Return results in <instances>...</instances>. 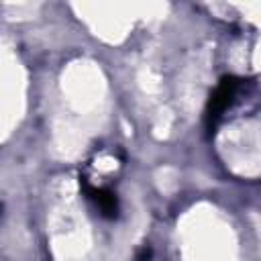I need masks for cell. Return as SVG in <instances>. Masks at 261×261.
I'll list each match as a JSON object with an SVG mask.
<instances>
[{
	"label": "cell",
	"instance_id": "cell-1",
	"mask_svg": "<svg viewBox=\"0 0 261 261\" xmlns=\"http://www.w3.org/2000/svg\"><path fill=\"white\" fill-rule=\"evenodd\" d=\"M241 88V80L234 77V75H224L220 80V84L216 86V90L212 92L210 100H208V106H206V120H208V126H214L216 120L224 114V110L234 102V96Z\"/></svg>",
	"mask_w": 261,
	"mask_h": 261
},
{
	"label": "cell",
	"instance_id": "cell-2",
	"mask_svg": "<svg viewBox=\"0 0 261 261\" xmlns=\"http://www.w3.org/2000/svg\"><path fill=\"white\" fill-rule=\"evenodd\" d=\"M82 186H84L88 198L94 200V204L98 206V210L102 212L104 218H116L118 216V198H116V194L112 190H108V188H94L86 179L82 181Z\"/></svg>",
	"mask_w": 261,
	"mask_h": 261
},
{
	"label": "cell",
	"instance_id": "cell-3",
	"mask_svg": "<svg viewBox=\"0 0 261 261\" xmlns=\"http://www.w3.org/2000/svg\"><path fill=\"white\" fill-rule=\"evenodd\" d=\"M149 259H151V249H147V247H145V249L137 255V261H149Z\"/></svg>",
	"mask_w": 261,
	"mask_h": 261
}]
</instances>
